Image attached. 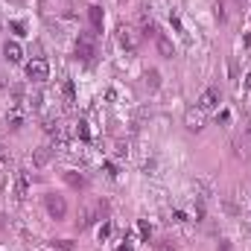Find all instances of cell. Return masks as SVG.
I'll use <instances>...</instances> for the list:
<instances>
[{
	"label": "cell",
	"mask_w": 251,
	"mask_h": 251,
	"mask_svg": "<svg viewBox=\"0 0 251 251\" xmlns=\"http://www.w3.org/2000/svg\"><path fill=\"white\" fill-rule=\"evenodd\" d=\"M102 213H105V205H99V202H88L85 208H82V213H79V228H88V225H94L97 219H102Z\"/></svg>",
	"instance_id": "obj_1"
},
{
	"label": "cell",
	"mask_w": 251,
	"mask_h": 251,
	"mask_svg": "<svg viewBox=\"0 0 251 251\" xmlns=\"http://www.w3.org/2000/svg\"><path fill=\"white\" fill-rule=\"evenodd\" d=\"M94 53H97V38H94V32H82L79 41H76V56H79L82 61H91Z\"/></svg>",
	"instance_id": "obj_2"
},
{
	"label": "cell",
	"mask_w": 251,
	"mask_h": 251,
	"mask_svg": "<svg viewBox=\"0 0 251 251\" xmlns=\"http://www.w3.org/2000/svg\"><path fill=\"white\" fill-rule=\"evenodd\" d=\"M26 76L32 82H47L50 79V64L44 58H32V61H26Z\"/></svg>",
	"instance_id": "obj_3"
},
{
	"label": "cell",
	"mask_w": 251,
	"mask_h": 251,
	"mask_svg": "<svg viewBox=\"0 0 251 251\" xmlns=\"http://www.w3.org/2000/svg\"><path fill=\"white\" fill-rule=\"evenodd\" d=\"M117 38H120V44H123L126 50H137V44H140V32H137L135 26H129V23H120Z\"/></svg>",
	"instance_id": "obj_4"
},
{
	"label": "cell",
	"mask_w": 251,
	"mask_h": 251,
	"mask_svg": "<svg viewBox=\"0 0 251 251\" xmlns=\"http://www.w3.org/2000/svg\"><path fill=\"white\" fill-rule=\"evenodd\" d=\"M44 205H47V213H50L53 219H64L67 205H64V199H61L58 193H47V196H44Z\"/></svg>",
	"instance_id": "obj_5"
},
{
	"label": "cell",
	"mask_w": 251,
	"mask_h": 251,
	"mask_svg": "<svg viewBox=\"0 0 251 251\" xmlns=\"http://www.w3.org/2000/svg\"><path fill=\"white\" fill-rule=\"evenodd\" d=\"M205 123H208V120H205V111H202L199 105L184 111V126H187L190 132H202V129H205Z\"/></svg>",
	"instance_id": "obj_6"
},
{
	"label": "cell",
	"mask_w": 251,
	"mask_h": 251,
	"mask_svg": "<svg viewBox=\"0 0 251 251\" xmlns=\"http://www.w3.org/2000/svg\"><path fill=\"white\" fill-rule=\"evenodd\" d=\"M216 105H219V91H216V88H208V91L199 97V108H202V111H213Z\"/></svg>",
	"instance_id": "obj_7"
},
{
	"label": "cell",
	"mask_w": 251,
	"mask_h": 251,
	"mask_svg": "<svg viewBox=\"0 0 251 251\" xmlns=\"http://www.w3.org/2000/svg\"><path fill=\"white\" fill-rule=\"evenodd\" d=\"M3 56H6L12 64H20V61H23V50H20L18 41H6V44H3Z\"/></svg>",
	"instance_id": "obj_8"
},
{
	"label": "cell",
	"mask_w": 251,
	"mask_h": 251,
	"mask_svg": "<svg viewBox=\"0 0 251 251\" xmlns=\"http://www.w3.org/2000/svg\"><path fill=\"white\" fill-rule=\"evenodd\" d=\"M155 44H158V53H161L164 58H173V56H175V50H173V41H170L164 32H155Z\"/></svg>",
	"instance_id": "obj_9"
},
{
	"label": "cell",
	"mask_w": 251,
	"mask_h": 251,
	"mask_svg": "<svg viewBox=\"0 0 251 251\" xmlns=\"http://www.w3.org/2000/svg\"><path fill=\"white\" fill-rule=\"evenodd\" d=\"M88 18H91V26H94L97 32H102V23H105V12H102V6H88Z\"/></svg>",
	"instance_id": "obj_10"
},
{
	"label": "cell",
	"mask_w": 251,
	"mask_h": 251,
	"mask_svg": "<svg viewBox=\"0 0 251 251\" xmlns=\"http://www.w3.org/2000/svg\"><path fill=\"white\" fill-rule=\"evenodd\" d=\"M146 85H149V91H158L161 88V73L158 70H146Z\"/></svg>",
	"instance_id": "obj_11"
},
{
	"label": "cell",
	"mask_w": 251,
	"mask_h": 251,
	"mask_svg": "<svg viewBox=\"0 0 251 251\" xmlns=\"http://www.w3.org/2000/svg\"><path fill=\"white\" fill-rule=\"evenodd\" d=\"M64 181H67L70 187H76V190H82V187H85V178H82V175H76V173H64Z\"/></svg>",
	"instance_id": "obj_12"
},
{
	"label": "cell",
	"mask_w": 251,
	"mask_h": 251,
	"mask_svg": "<svg viewBox=\"0 0 251 251\" xmlns=\"http://www.w3.org/2000/svg\"><path fill=\"white\" fill-rule=\"evenodd\" d=\"M26 190H29V178H26V173H18V199H23Z\"/></svg>",
	"instance_id": "obj_13"
},
{
	"label": "cell",
	"mask_w": 251,
	"mask_h": 251,
	"mask_svg": "<svg viewBox=\"0 0 251 251\" xmlns=\"http://www.w3.org/2000/svg\"><path fill=\"white\" fill-rule=\"evenodd\" d=\"M47 161H50V149H47V146H41V149L35 152V167H44Z\"/></svg>",
	"instance_id": "obj_14"
},
{
	"label": "cell",
	"mask_w": 251,
	"mask_h": 251,
	"mask_svg": "<svg viewBox=\"0 0 251 251\" xmlns=\"http://www.w3.org/2000/svg\"><path fill=\"white\" fill-rule=\"evenodd\" d=\"M137 231H140V240H146V243H149L152 228H149V222H146V219H140V222H137Z\"/></svg>",
	"instance_id": "obj_15"
},
{
	"label": "cell",
	"mask_w": 251,
	"mask_h": 251,
	"mask_svg": "<svg viewBox=\"0 0 251 251\" xmlns=\"http://www.w3.org/2000/svg\"><path fill=\"white\" fill-rule=\"evenodd\" d=\"M76 137L91 140V132H88V123H85V120H82V123H76Z\"/></svg>",
	"instance_id": "obj_16"
},
{
	"label": "cell",
	"mask_w": 251,
	"mask_h": 251,
	"mask_svg": "<svg viewBox=\"0 0 251 251\" xmlns=\"http://www.w3.org/2000/svg\"><path fill=\"white\" fill-rule=\"evenodd\" d=\"M64 97H67V102L76 99V88H73V82H64Z\"/></svg>",
	"instance_id": "obj_17"
},
{
	"label": "cell",
	"mask_w": 251,
	"mask_h": 251,
	"mask_svg": "<svg viewBox=\"0 0 251 251\" xmlns=\"http://www.w3.org/2000/svg\"><path fill=\"white\" fill-rule=\"evenodd\" d=\"M170 23L175 26V32H181V35H184V26H181V18H178V15H173V18H170Z\"/></svg>",
	"instance_id": "obj_18"
},
{
	"label": "cell",
	"mask_w": 251,
	"mask_h": 251,
	"mask_svg": "<svg viewBox=\"0 0 251 251\" xmlns=\"http://www.w3.org/2000/svg\"><path fill=\"white\" fill-rule=\"evenodd\" d=\"M114 152H117V158H123V155H129V146H126V143H117Z\"/></svg>",
	"instance_id": "obj_19"
},
{
	"label": "cell",
	"mask_w": 251,
	"mask_h": 251,
	"mask_svg": "<svg viewBox=\"0 0 251 251\" xmlns=\"http://www.w3.org/2000/svg\"><path fill=\"white\" fill-rule=\"evenodd\" d=\"M105 175H108V178H117V167H114V164H105Z\"/></svg>",
	"instance_id": "obj_20"
},
{
	"label": "cell",
	"mask_w": 251,
	"mask_h": 251,
	"mask_svg": "<svg viewBox=\"0 0 251 251\" xmlns=\"http://www.w3.org/2000/svg\"><path fill=\"white\" fill-rule=\"evenodd\" d=\"M56 246H58V249H61V251H70V249H73V243H70V240H58Z\"/></svg>",
	"instance_id": "obj_21"
},
{
	"label": "cell",
	"mask_w": 251,
	"mask_h": 251,
	"mask_svg": "<svg viewBox=\"0 0 251 251\" xmlns=\"http://www.w3.org/2000/svg\"><path fill=\"white\" fill-rule=\"evenodd\" d=\"M108 234H111V225H108V222H105V225H102V228H99V240H105V237H108Z\"/></svg>",
	"instance_id": "obj_22"
},
{
	"label": "cell",
	"mask_w": 251,
	"mask_h": 251,
	"mask_svg": "<svg viewBox=\"0 0 251 251\" xmlns=\"http://www.w3.org/2000/svg\"><path fill=\"white\" fill-rule=\"evenodd\" d=\"M216 251H234V246H231L228 240H219V249H216Z\"/></svg>",
	"instance_id": "obj_23"
},
{
	"label": "cell",
	"mask_w": 251,
	"mask_h": 251,
	"mask_svg": "<svg viewBox=\"0 0 251 251\" xmlns=\"http://www.w3.org/2000/svg\"><path fill=\"white\" fill-rule=\"evenodd\" d=\"M12 29H15L18 35H26V32H23V23H20V20H15V23H12Z\"/></svg>",
	"instance_id": "obj_24"
},
{
	"label": "cell",
	"mask_w": 251,
	"mask_h": 251,
	"mask_svg": "<svg viewBox=\"0 0 251 251\" xmlns=\"http://www.w3.org/2000/svg\"><path fill=\"white\" fill-rule=\"evenodd\" d=\"M117 251H132V243H126V246H120Z\"/></svg>",
	"instance_id": "obj_25"
},
{
	"label": "cell",
	"mask_w": 251,
	"mask_h": 251,
	"mask_svg": "<svg viewBox=\"0 0 251 251\" xmlns=\"http://www.w3.org/2000/svg\"><path fill=\"white\" fill-rule=\"evenodd\" d=\"M246 88H251V73L246 76Z\"/></svg>",
	"instance_id": "obj_26"
}]
</instances>
